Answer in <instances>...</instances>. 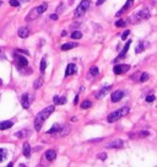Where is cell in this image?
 Masks as SVG:
<instances>
[{
    "label": "cell",
    "mask_w": 157,
    "mask_h": 167,
    "mask_svg": "<svg viewBox=\"0 0 157 167\" xmlns=\"http://www.w3.org/2000/svg\"><path fill=\"white\" fill-rule=\"evenodd\" d=\"M1 4H3V1H0V6H1Z\"/></svg>",
    "instance_id": "obj_44"
},
{
    "label": "cell",
    "mask_w": 157,
    "mask_h": 167,
    "mask_svg": "<svg viewBox=\"0 0 157 167\" xmlns=\"http://www.w3.org/2000/svg\"><path fill=\"white\" fill-rule=\"evenodd\" d=\"M53 102H54V105H65L66 103V98L65 97H59L55 95L53 97Z\"/></svg>",
    "instance_id": "obj_15"
},
{
    "label": "cell",
    "mask_w": 157,
    "mask_h": 167,
    "mask_svg": "<svg viewBox=\"0 0 157 167\" xmlns=\"http://www.w3.org/2000/svg\"><path fill=\"white\" fill-rule=\"evenodd\" d=\"M14 125V123L11 120H6V122H0V130H5V129L11 128Z\"/></svg>",
    "instance_id": "obj_17"
},
{
    "label": "cell",
    "mask_w": 157,
    "mask_h": 167,
    "mask_svg": "<svg viewBox=\"0 0 157 167\" xmlns=\"http://www.w3.org/2000/svg\"><path fill=\"white\" fill-rule=\"evenodd\" d=\"M76 73V67L75 64H69V65L66 67V71H65V76H70L72 75V74Z\"/></svg>",
    "instance_id": "obj_14"
},
{
    "label": "cell",
    "mask_w": 157,
    "mask_h": 167,
    "mask_svg": "<svg viewBox=\"0 0 157 167\" xmlns=\"http://www.w3.org/2000/svg\"><path fill=\"white\" fill-rule=\"evenodd\" d=\"M91 101H89V100H86V101H84L82 102V105H81V108L82 109H87V108H90L91 107Z\"/></svg>",
    "instance_id": "obj_27"
},
{
    "label": "cell",
    "mask_w": 157,
    "mask_h": 167,
    "mask_svg": "<svg viewBox=\"0 0 157 167\" xmlns=\"http://www.w3.org/2000/svg\"><path fill=\"white\" fill-rule=\"evenodd\" d=\"M124 145V143L123 140H120V139H117V140H113V141H110L107 144V147L108 149H120V147H123Z\"/></svg>",
    "instance_id": "obj_7"
},
{
    "label": "cell",
    "mask_w": 157,
    "mask_h": 167,
    "mask_svg": "<svg viewBox=\"0 0 157 167\" xmlns=\"http://www.w3.org/2000/svg\"><path fill=\"white\" fill-rule=\"evenodd\" d=\"M155 101V96L154 95H150L146 97V102H154Z\"/></svg>",
    "instance_id": "obj_33"
},
{
    "label": "cell",
    "mask_w": 157,
    "mask_h": 167,
    "mask_svg": "<svg viewBox=\"0 0 157 167\" xmlns=\"http://www.w3.org/2000/svg\"><path fill=\"white\" fill-rule=\"evenodd\" d=\"M5 155H6V152L4 151V150L0 149V162L3 161V159H4V156H5Z\"/></svg>",
    "instance_id": "obj_34"
},
{
    "label": "cell",
    "mask_w": 157,
    "mask_h": 167,
    "mask_svg": "<svg viewBox=\"0 0 157 167\" xmlns=\"http://www.w3.org/2000/svg\"><path fill=\"white\" fill-rule=\"evenodd\" d=\"M98 159H99V160H106V159H107V154H104V152L99 154V155H98Z\"/></svg>",
    "instance_id": "obj_35"
},
{
    "label": "cell",
    "mask_w": 157,
    "mask_h": 167,
    "mask_svg": "<svg viewBox=\"0 0 157 167\" xmlns=\"http://www.w3.org/2000/svg\"><path fill=\"white\" fill-rule=\"evenodd\" d=\"M130 43H131V41H128V42H127V43H125V45H124V48H123V50H122V53H120V55H119V57H124V55L127 54V52H128L129 47H130Z\"/></svg>",
    "instance_id": "obj_21"
},
{
    "label": "cell",
    "mask_w": 157,
    "mask_h": 167,
    "mask_svg": "<svg viewBox=\"0 0 157 167\" xmlns=\"http://www.w3.org/2000/svg\"><path fill=\"white\" fill-rule=\"evenodd\" d=\"M27 130H20V132H17L16 133V136L17 138H21V139H24L25 136H27Z\"/></svg>",
    "instance_id": "obj_29"
},
{
    "label": "cell",
    "mask_w": 157,
    "mask_h": 167,
    "mask_svg": "<svg viewBox=\"0 0 157 167\" xmlns=\"http://www.w3.org/2000/svg\"><path fill=\"white\" fill-rule=\"evenodd\" d=\"M129 69H130V65H115L113 71H114V74H117V75H120L123 73H127Z\"/></svg>",
    "instance_id": "obj_9"
},
{
    "label": "cell",
    "mask_w": 157,
    "mask_h": 167,
    "mask_svg": "<svg viewBox=\"0 0 157 167\" xmlns=\"http://www.w3.org/2000/svg\"><path fill=\"white\" fill-rule=\"evenodd\" d=\"M50 18H52V20H58V15L57 14H53V15L50 16Z\"/></svg>",
    "instance_id": "obj_39"
},
{
    "label": "cell",
    "mask_w": 157,
    "mask_h": 167,
    "mask_svg": "<svg viewBox=\"0 0 157 167\" xmlns=\"http://www.w3.org/2000/svg\"><path fill=\"white\" fill-rule=\"evenodd\" d=\"M16 52H21V53H24V54H26V55L30 54L28 52H27V50H21V49H16Z\"/></svg>",
    "instance_id": "obj_37"
},
{
    "label": "cell",
    "mask_w": 157,
    "mask_h": 167,
    "mask_svg": "<svg viewBox=\"0 0 157 167\" xmlns=\"http://www.w3.org/2000/svg\"><path fill=\"white\" fill-rule=\"evenodd\" d=\"M77 101H78V95H76L75 100H74V105H77Z\"/></svg>",
    "instance_id": "obj_40"
},
{
    "label": "cell",
    "mask_w": 157,
    "mask_h": 167,
    "mask_svg": "<svg viewBox=\"0 0 157 167\" xmlns=\"http://www.w3.org/2000/svg\"><path fill=\"white\" fill-rule=\"evenodd\" d=\"M1 84H3V80H1V79H0V85H1Z\"/></svg>",
    "instance_id": "obj_43"
},
{
    "label": "cell",
    "mask_w": 157,
    "mask_h": 167,
    "mask_svg": "<svg viewBox=\"0 0 157 167\" xmlns=\"http://www.w3.org/2000/svg\"><path fill=\"white\" fill-rule=\"evenodd\" d=\"M129 33H130V31H129V30H127V31H124V32H123V35H122V39H125V38H127V37L129 36Z\"/></svg>",
    "instance_id": "obj_32"
},
{
    "label": "cell",
    "mask_w": 157,
    "mask_h": 167,
    "mask_svg": "<svg viewBox=\"0 0 157 167\" xmlns=\"http://www.w3.org/2000/svg\"><path fill=\"white\" fill-rule=\"evenodd\" d=\"M27 1H30V0H21V3H27Z\"/></svg>",
    "instance_id": "obj_42"
},
{
    "label": "cell",
    "mask_w": 157,
    "mask_h": 167,
    "mask_svg": "<svg viewBox=\"0 0 157 167\" xmlns=\"http://www.w3.org/2000/svg\"><path fill=\"white\" fill-rule=\"evenodd\" d=\"M112 90V86H107V87H104V89H102V90H99L98 92L96 94V97L97 98H103V97L108 94V92Z\"/></svg>",
    "instance_id": "obj_12"
},
{
    "label": "cell",
    "mask_w": 157,
    "mask_h": 167,
    "mask_svg": "<svg viewBox=\"0 0 157 167\" xmlns=\"http://www.w3.org/2000/svg\"><path fill=\"white\" fill-rule=\"evenodd\" d=\"M22 154H24L26 157H30L31 156V146L28 143H25L24 144V147H22Z\"/></svg>",
    "instance_id": "obj_16"
},
{
    "label": "cell",
    "mask_w": 157,
    "mask_h": 167,
    "mask_svg": "<svg viewBox=\"0 0 157 167\" xmlns=\"http://www.w3.org/2000/svg\"><path fill=\"white\" fill-rule=\"evenodd\" d=\"M55 156H57V154H55L54 150H48L47 152H45V159H47L48 161H53L55 159Z\"/></svg>",
    "instance_id": "obj_18"
},
{
    "label": "cell",
    "mask_w": 157,
    "mask_h": 167,
    "mask_svg": "<svg viewBox=\"0 0 157 167\" xmlns=\"http://www.w3.org/2000/svg\"><path fill=\"white\" fill-rule=\"evenodd\" d=\"M89 73H90V74H89V76H90V77H92V76H97V75H98V68H97V67H91Z\"/></svg>",
    "instance_id": "obj_20"
},
{
    "label": "cell",
    "mask_w": 157,
    "mask_h": 167,
    "mask_svg": "<svg viewBox=\"0 0 157 167\" xmlns=\"http://www.w3.org/2000/svg\"><path fill=\"white\" fill-rule=\"evenodd\" d=\"M17 35L20 38H27V37L30 36V30L27 29V27H21V29H18Z\"/></svg>",
    "instance_id": "obj_11"
},
{
    "label": "cell",
    "mask_w": 157,
    "mask_h": 167,
    "mask_svg": "<svg viewBox=\"0 0 157 167\" xmlns=\"http://www.w3.org/2000/svg\"><path fill=\"white\" fill-rule=\"evenodd\" d=\"M9 3H10V5L11 6H18V5H20V3H18V0H10V1H9Z\"/></svg>",
    "instance_id": "obj_31"
},
{
    "label": "cell",
    "mask_w": 157,
    "mask_h": 167,
    "mask_svg": "<svg viewBox=\"0 0 157 167\" xmlns=\"http://www.w3.org/2000/svg\"><path fill=\"white\" fill-rule=\"evenodd\" d=\"M75 47H77V43H65V44L62 45V50H69V49L75 48Z\"/></svg>",
    "instance_id": "obj_19"
},
{
    "label": "cell",
    "mask_w": 157,
    "mask_h": 167,
    "mask_svg": "<svg viewBox=\"0 0 157 167\" xmlns=\"http://www.w3.org/2000/svg\"><path fill=\"white\" fill-rule=\"evenodd\" d=\"M53 112H54V106H48L47 108H44L43 111H41V112L36 115V118H35V129H36L37 132L41 130L43 122H44V120L47 119Z\"/></svg>",
    "instance_id": "obj_1"
},
{
    "label": "cell",
    "mask_w": 157,
    "mask_h": 167,
    "mask_svg": "<svg viewBox=\"0 0 157 167\" xmlns=\"http://www.w3.org/2000/svg\"><path fill=\"white\" fill-rule=\"evenodd\" d=\"M43 85V80H42V79H37V80L35 81V84H33V87H35V89H39V87L41 86H42Z\"/></svg>",
    "instance_id": "obj_26"
},
{
    "label": "cell",
    "mask_w": 157,
    "mask_h": 167,
    "mask_svg": "<svg viewBox=\"0 0 157 167\" xmlns=\"http://www.w3.org/2000/svg\"><path fill=\"white\" fill-rule=\"evenodd\" d=\"M65 36H66V32L63 31V32H62V37H65Z\"/></svg>",
    "instance_id": "obj_41"
},
{
    "label": "cell",
    "mask_w": 157,
    "mask_h": 167,
    "mask_svg": "<svg viewBox=\"0 0 157 167\" xmlns=\"http://www.w3.org/2000/svg\"><path fill=\"white\" fill-rule=\"evenodd\" d=\"M81 37H82V33H81L80 31H74L72 33H71V38L72 39H80Z\"/></svg>",
    "instance_id": "obj_24"
},
{
    "label": "cell",
    "mask_w": 157,
    "mask_h": 167,
    "mask_svg": "<svg viewBox=\"0 0 157 167\" xmlns=\"http://www.w3.org/2000/svg\"><path fill=\"white\" fill-rule=\"evenodd\" d=\"M21 105H22V107L26 108V109L30 107V100H28V95L27 94L21 96Z\"/></svg>",
    "instance_id": "obj_13"
},
{
    "label": "cell",
    "mask_w": 157,
    "mask_h": 167,
    "mask_svg": "<svg viewBox=\"0 0 157 167\" xmlns=\"http://www.w3.org/2000/svg\"><path fill=\"white\" fill-rule=\"evenodd\" d=\"M15 63L18 67H24V68H26L28 65V60L25 57H21V55H17V54H15Z\"/></svg>",
    "instance_id": "obj_6"
},
{
    "label": "cell",
    "mask_w": 157,
    "mask_h": 167,
    "mask_svg": "<svg viewBox=\"0 0 157 167\" xmlns=\"http://www.w3.org/2000/svg\"><path fill=\"white\" fill-rule=\"evenodd\" d=\"M124 91H122V90H117L115 92H113V95H112V97H110V100H112V102L113 103H115V102H118V101H120L123 97H124Z\"/></svg>",
    "instance_id": "obj_8"
},
{
    "label": "cell",
    "mask_w": 157,
    "mask_h": 167,
    "mask_svg": "<svg viewBox=\"0 0 157 167\" xmlns=\"http://www.w3.org/2000/svg\"><path fill=\"white\" fill-rule=\"evenodd\" d=\"M45 69H47V60H45V59L43 58L42 60H41V73L44 74Z\"/></svg>",
    "instance_id": "obj_25"
},
{
    "label": "cell",
    "mask_w": 157,
    "mask_h": 167,
    "mask_svg": "<svg viewBox=\"0 0 157 167\" xmlns=\"http://www.w3.org/2000/svg\"><path fill=\"white\" fill-rule=\"evenodd\" d=\"M133 4H134V0H128V1L125 3V5H124V6L120 9V10H119L117 14H115V15H117L118 17H119V16H122L124 12H125L127 10H129V9H130V7L133 6Z\"/></svg>",
    "instance_id": "obj_10"
},
{
    "label": "cell",
    "mask_w": 157,
    "mask_h": 167,
    "mask_svg": "<svg viewBox=\"0 0 157 167\" xmlns=\"http://www.w3.org/2000/svg\"><path fill=\"white\" fill-rule=\"evenodd\" d=\"M59 130H60V125H59V124H54L47 133H48V134H53V133H57V132H59Z\"/></svg>",
    "instance_id": "obj_22"
},
{
    "label": "cell",
    "mask_w": 157,
    "mask_h": 167,
    "mask_svg": "<svg viewBox=\"0 0 157 167\" xmlns=\"http://www.w3.org/2000/svg\"><path fill=\"white\" fill-rule=\"evenodd\" d=\"M125 25H127V21H124V20H118L115 22V26L117 27H124Z\"/></svg>",
    "instance_id": "obj_30"
},
{
    "label": "cell",
    "mask_w": 157,
    "mask_h": 167,
    "mask_svg": "<svg viewBox=\"0 0 157 167\" xmlns=\"http://www.w3.org/2000/svg\"><path fill=\"white\" fill-rule=\"evenodd\" d=\"M90 5H91V0H82V1L78 4V6L75 9V11H74V17L82 16L87 10H89Z\"/></svg>",
    "instance_id": "obj_4"
},
{
    "label": "cell",
    "mask_w": 157,
    "mask_h": 167,
    "mask_svg": "<svg viewBox=\"0 0 157 167\" xmlns=\"http://www.w3.org/2000/svg\"><path fill=\"white\" fill-rule=\"evenodd\" d=\"M144 49H145L144 43H142V42H139V43H137V45H136V48H135V52H136L137 54H139V53H141Z\"/></svg>",
    "instance_id": "obj_23"
},
{
    "label": "cell",
    "mask_w": 157,
    "mask_h": 167,
    "mask_svg": "<svg viewBox=\"0 0 157 167\" xmlns=\"http://www.w3.org/2000/svg\"><path fill=\"white\" fill-rule=\"evenodd\" d=\"M129 107H123V108H119V109H117V111H114L113 113H110L109 115H108V122L109 123H113V122H117L118 119H120L123 115H127L128 113H129Z\"/></svg>",
    "instance_id": "obj_3"
},
{
    "label": "cell",
    "mask_w": 157,
    "mask_h": 167,
    "mask_svg": "<svg viewBox=\"0 0 157 167\" xmlns=\"http://www.w3.org/2000/svg\"><path fill=\"white\" fill-rule=\"evenodd\" d=\"M104 1H106V0H97V4H96V5H98V6H99V5H102V4H103Z\"/></svg>",
    "instance_id": "obj_38"
},
{
    "label": "cell",
    "mask_w": 157,
    "mask_h": 167,
    "mask_svg": "<svg viewBox=\"0 0 157 167\" xmlns=\"http://www.w3.org/2000/svg\"><path fill=\"white\" fill-rule=\"evenodd\" d=\"M150 17V11H149V9H141V10L139 12H136V15H135V20L136 21H141V20H147V18Z\"/></svg>",
    "instance_id": "obj_5"
},
{
    "label": "cell",
    "mask_w": 157,
    "mask_h": 167,
    "mask_svg": "<svg viewBox=\"0 0 157 167\" xmlns=\"http://www.w3.org/2000/svg\"><path fill=\"white\" fill-rule=\"evenodd\" d=\"M47 9H48V4L47 3H43L42 5H39V6H37L35 9H32V10L28 14H27L26 21H33V20H36V18H38L45 10H47Z\"/></svg>",
    "instance_id": "obj_2"
},
{
    "label": "cell",
    "mask_w": 157,
    "mask_h": 167,
    "mask_svg": "<svg viewBox=\"0 0 157 167\" xmlns=\"http://www.w3.org/2000/svg\"><path fill=\"white\" fill-rule=\"evenodd\" d=\"M147 135H149V132H146V130L140 133V136H147Z\"/></svg>",
    "instance_id": "obj_36"
},
{
    "label": "cell",
    "mask_w": 157,
    "mask_h": 167,
    "mask_svg": "<svg viewBox=\"0 0 157 167\" xmlns=\"http://www.w3.org/2000/svg\"><path fill=\"white\" fill-rule=\"evenodd\" d=\"M147 80H149V74H147V73H142L141 76H140V82H145Z\"/></svg>",
    "instance_id": "obj_28"
}]
</instances>
